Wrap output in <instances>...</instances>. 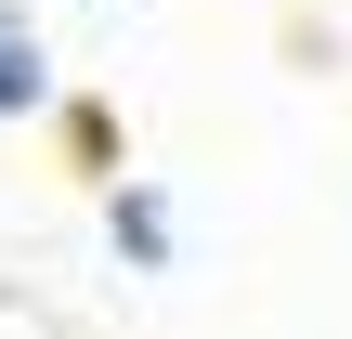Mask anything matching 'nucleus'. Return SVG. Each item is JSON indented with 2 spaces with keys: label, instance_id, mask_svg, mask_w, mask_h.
I'll list each match as a JSON object with an SVG mask.
<instances>
[{
  "label": "nucleus",
  "instance_id": "nucleus-1",
  "mask_svg": "<svg viewBox=\"0 0 352 339\" xmlns=\"http://www.w3.org/2000/svg\"><path fill=\"white\" fill-rule=\"evenodd\" d=\"M0 105H39V52H26L13 13H0Z\"/></svg>",
  "mask_w": 352,
  "mask_h": 339
}]
</instances>
